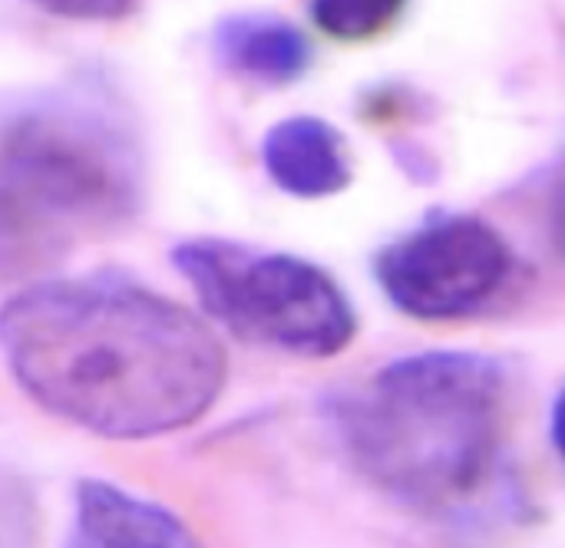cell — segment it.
Returning a JSON list of instances; mask_svg holds the SVG:
<instances>
[{"instance_id": "obj_12", "label": "cell", "mask_w": 565, "mask_h": 548, "mask_svg": "<svg viewBox=\"0 0 565 548\" xmlns=\"http://www.w3.org/2000/svg\"><path fill=\"white\" fill-rule=\"evenodd\" d=\"M553 238H556V248L563 251L565 258V179L559 182L556 195H553Z\"/></svg>"}, {"instance_id": "obj_2", "label": "cell", "mask_w": 565, "mask_h": 548, "mask_svg": "<svg viewBox=\"0 0 565 548\" xmlns=\"http://www.w3.org/2000/svg\"><path fill=\"white\" fill-rule=\"evenodd\" d=\"M507 377L473 351H427L334 400L354 470L424 516H457L493 486L503 453Z\"/></svg>"}, {"instance_id": "obj_6", "label": "cell", "mask_w": 565, "mask_h": 548, "mask_svg": "<svg viewBox=\"0 0 565 548\" xmlns=\"http://www.w3.org/2000/svg\"><path fill=\"white\" fill-rule=\"evenodd\" d=\"M66 548H195V542L159 503L106 480H83L76 486V516Z\"/></svg>"}, {"instance_id": "obj_4", "label": "cell", "mask_w": 565, "mask_h": 548, "mask_svg": "<svg viewBox=\"0 0 565 548\" xmlns=\"http://www.w3.org/2000/svg\"><path fill=\"white\" fill-rule=\"evenodd\" d=\"M172 265L202 311L245 344L318 361L341 354L358 334V314L338 281L298 255L189 238L172 248Z\"/></svg>"}, {"instance_id": "obj_3", "label": "cell", "mask_w": 565, "mask_h": 548, "mask_svg": "<svg viewBox=\"0 0 565 548\" xmlns=\"http://www.w3.org/2000/svg\"><path fill=\"white\" fill-rule=\"evenodd\" d=\"M142 149L126 116L86 89L53 93L0 126V278L126 225Z\"/></svg>"}, {"instance_id": "obj_11", "label": "cell", "mask_w": 565, "mask_h": 548, "mask_svg": "<svg viewBox=\"0 0 565 548\" xmlns=\"http://www.w3.org/2000/svg\"><path fill=\"white\" fill-rule=\"evenodd\" d=\"M20 533H23L20 529V516L0 496V548H23V536Z\"/></svg>"}, {"instance_id": "obj_9", "label": "cell", "mask_w": 565, "mask_h": 548, "mask_svg": "<svg viewBox=\"0 0 565 548\" xmlns=\"http://www.w3.org/2000/svg\"><path fill=\"white\" fill-rule=\"evenodd\" d=\"M407 0H311V20L334 40H371L391 30Z\"/></svg>"}, {"instance_id": "obj_10", "label": "cell", "mask_w": 565, "mask_h": 548, "mask_svg": "<svg viewBox=\"0 0 565 548\" xmlns=\"http://www.w3.org/2000/svg\"><path fill=\"white\" fill-rule=\"evenodd\" d=\"M30 3L70 20H116L132 7V0H30Z\"/></svg>"}, {"instance_id": "obj_1", "label": "cell", "mask_w": 565, "mask_h": 548, "mask_svg": "<svg viewBox=\"0 0 565 548\" xmlns=\"http://www.w3.org/2000/svg\"><path fill=\"white\" fill-rule=\"evenodd\" d=\"M0 354L33 404L106 440L192 427L228 374L225 347L199 314L116 271L10 294Z\"/></svg>"}, {"instance_id": "obj_8", "label": "cell", "mask_w": 565, "mask_h": 548, "mask_svg": "<svg viewBox=\"0 0 565 548\" xmlns=\"http://www.w3.org/2000/svg\"><path fill=\"white\" fill-rule=\"evenodd\" d=\"M215 53L232 73L265 86L295 83L315 56L311 40L291 20L271 13L225 17L215 26Z\"/></svg>"}, {"instance_id": "obj_7", "label": "cell", "mask_w": 565, "mask_h": 548, "mask_svg": "<svg viewBox=\"0 0 565 548\" xmlns=\"http://www.w3.org/2000/svg\"><path fill=\"white\" fill-rule=\"evenodd\" d=\"M262 162L268 179L295 198H328L351 185L344 136L318 116H288L265 132Z\"/></svg>"}, {"instance_id": "obj_5", "label": "cell", "mask_w": 565, "mask_h": 548, "mask_svg": "<svg viewBox=\"0 0 565 548\" xmlns=\"http://www.w3.org/2000/svg\"><path fill=\"white\" fill-rule=\"evenodd\" d=\"M391 304L417 321H460L483 311L513 275L507 238L477 215H437L377 255Z\"/></svg>"}, {"instance_id": "obj_13", "label": "cell", "mask_w": 565, "mask_h": 548, "mask_svg": "<svg viewBox=\"0 0 565 548\" xmlns=\"http://www.w3.org/2000/svg\"><path fill=\"white\" fill-rule=\"evenodd\" d=\"M553 443H556L559 456L565 460V387L563 394L556 397V407H553Z\"/></svg>"}]
</instances>
